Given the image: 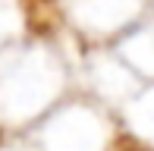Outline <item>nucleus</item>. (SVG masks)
Listing matches in <instances>:
<instances>
[]
</instances>
